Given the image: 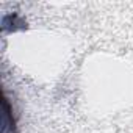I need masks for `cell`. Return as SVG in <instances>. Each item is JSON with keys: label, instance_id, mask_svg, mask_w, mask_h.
<instances>
[{"label": "cell", "instance_id": "obj_1", "mask_svg": "<svg viewBox=\"0 0 133 133\" xmlns=\"http://www.w3.org/2000/svg\"><path fill=\"white\" fill-rule=\"evenodd\" d=\"M8 100H6V97L3 99V119H6L8 117ZM13 127H14V124H11ZM8 127H10V124H8V121H3V127H2V133H8Z\"/></svg>", "mask_w": 133, "mask_h": 133}]
</instances>
